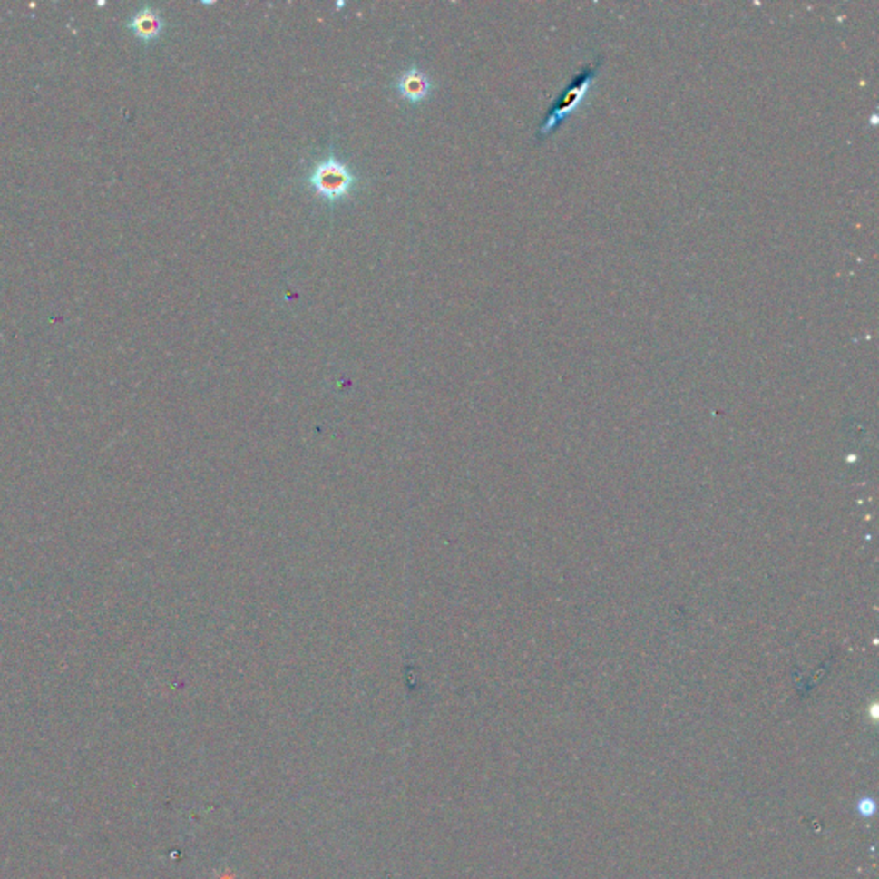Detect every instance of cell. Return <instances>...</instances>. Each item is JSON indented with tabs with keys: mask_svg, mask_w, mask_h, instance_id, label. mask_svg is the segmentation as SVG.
Returning a JSON list of instances; mask_svg holds the SVG:
<instances>
[{
	"mask_svg": "<svg viewBox=\"0 0 879 879\" xmlns=\"http://www.w3.org/2000/svg\"><path fill=\"white\" fill-rule=\"evenodd\" d=\"M359 179L347 167V163L338 161L334 153L327 159L317 161L308 176V184L325 200L328 205H336L351 196Z\"/></svg>",
	"mask_w": 879,
	"mask_h": 879,
	"instance_id": "obj_1",
	"label": "cell"
},
{
	"mask_svg": "<svg viewBox=\"0 0 879 879\" xmlns=\"http://www.w3.org/2000/svg\"><path fill=\"white\" fill-rule=\"evenodd\" d=\"M600 64H601V59L598 57L594 63L584 65L579 71V74H576L572 81L562 90L559 98L553 102V105L548 109V112L544 115L542 128L538 131L540 140H544L553 131H557L562 126V122L567 121L577 107L582 103V100L586 98L590 88H591L592 81L600 71Z\"/></svg>",
	"mask_w": 879,
	"mask_h": 879,
	"instance_id": "obj_2",
	"label": "cell"
},
{
	"mask_svg": "<svg viewBox=\"0 0 879 879\" xmlns=\"http://www.w3.org/2000/svg\"><path fill=\"white\" fill-rule=\"evenodd\" d=\"M394 90L404 100L411 103H421L432 93L433 83L425 71H421L417 65H411L394 83Z\"/></svg>",
	"mask_w": 879,
	"mask_h": 879,
	"instance_id": "obj_3",
	"label": "cell"
},
{
	"mask_svg": "<svg viewBox=\"0 0 879 879\" xmlns=\"http://www.w3.org/2000/svg\"><path fill=\"white\" fill-rule=\"evenodd\" d=\"M129 26L140 40L151 42V40H157L163 32V19L155 9L143 7L131 19Z\"/></svg>",
	"mask_w": 879,
	"mask_h": 879,
	"instance_id": "obj_4",
	"label": "cell"
},
{
	"mask_svg": "<svg viewBox=\"0 0 879 879\" xmlns=\"http://www.w3.org/2000/svg\"><path fill=\"white\" fill-rule=\"evenodd\" d=\"M857 811L863 817H873L876 815V802L871 797H863L857 804Z\"/></svg>",
	"mask_w": 879,
	"mask_h": 879,
	"instance_id": "obj_5",
	"label": "cell"
},
{
	"mask_svg": "<svg viewBox=\"0 0 879 879\" xmlns=\"http://www.w3.org/2000/svg\"><path fill=\"white\" fill-rule=\"evenodd\" d=\"M344 5H346V4H344V2H337V4H336L337 9H342V7H344Z\"/></svg>",
	"mask_w": 879,
	"mask_h": 879,
	"instance_id": "obj_6",
	"label": "cell"
}]
</instances>
